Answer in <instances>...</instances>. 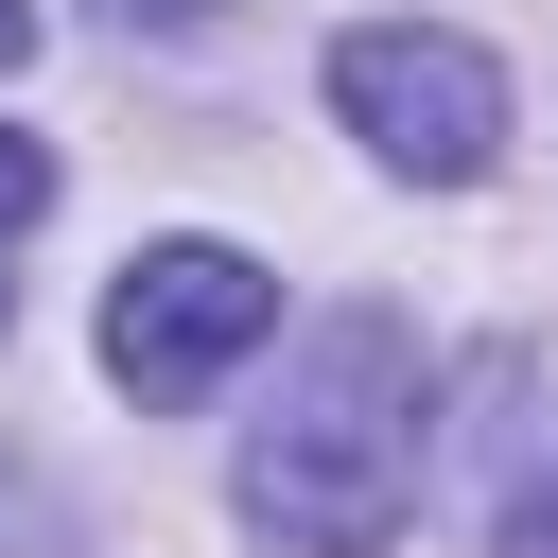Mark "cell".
<instances>
[{
  "instance_id": "1",
  "label": "cell",
  "mask_w": 558,
  "mask_h": 558,
  "mask_svg": "<svg viewBox=\"0 0 558 558\" xmlns=\"http://www.w3.org/2000/svg\"><path fill=\"white\" fill-rule=\"evenodd\" d=\"M418 506V331L401 314H314L279 366V418L244 436V523L279 558H384Z\"/></svg>"
},
{
  "instance_id": "2",
  "label": "cell",
  "mask_w": 558,
  "mask_h": 558,
  "mask_svg": "<svg viewBox=\"0 0 558 558\" xmlns=\"http://www.w3.org/2000/svg\"><path fill=\"white\" fill-rule=\"evenodd\" d=\"M331 105H349V140H366L384 174H418V192H471V174L506 157V70H488L471 35H418V17L331 35Z\"/></svg>"
},
{
  "instance_id": "3",
  "label": "cell",
  "mask_w": 558,
  "mask_h": 558,
  "mask_svg": "<svg viewBox=\"0 0 558 558\" xmlns=\"http://www.w3.org/2000/svg\"><path fill=\"white\" fill-rule=\"evenodd\" d=\"M262 331H279V279H262L244 244H140V262H122V296H105V366H122L140 401L227 384Z\"/></svg>"
},
{
  "instance_id": "4",
  "label": "cell",
  "mask_w": 558,
  "mask_h": 558,
  "mask_svg": "<svg viewBox=\"0 0 558 558\" xmlns=\"http://www.w3.org/2000/svg\"><path fill=\"white\" fill-rule=\"evenodd\" d=\"M35 209H52V140H17V122H0V244H17Z\"/></svg>"
},
{
  "instance_id": "5",
  "label": "cell",
  "mask_w": 558,
  "mask_h": 558,
  "mask_svg": "<svg viewBox=\"0 0 558 558\" xmlns=\"http://www.w3.org/2000/svg\"><path fill=\"white\" fill-rule=\"evenodd\" d=\"M506 558H558V471H523V488H506Z\"/></svg>"
},
{
  "instance_id": "6",
  "label": "cell",
  "mask_w": 558,
  "mask_h": 558,
  "mask_svg": "<svg viewBox=\"0 0 558 558\" xmlns=\"http://www.w3.org/2000/svg\"><path fill=\"white\" fill-rule=\"evenodd\" d=\"M0 70H35V0H0Z\"/></svg>"
},
{
  "instance_id": "7",
  "label": "cell",
  "mask_w": 558,
  "mask_h": 558,
  "mask_svg": "<svg viewBox=\"0 0 558 558\" xmlns=\"http://www.w3.org/2000/svg\"><path fill=\"white\" fill-rule=\"evenodd\" d=\"M122 17H209V0H122Z\"/></svg>"
},
{
  "instance_id": "8",
  "label": "cell",
  "mask_w": 558,
  "mask_h": 558,
  "mask_svg": "<svg viewBox=\"0 0 558 558\" xmlns=\"http://www.w3.org/2000/svg\"><path fill=\"white\" fill-rule=\"evenodd\" d=\"M0 314H17V279H0Z\"/></svg>"
}]
</instances>
